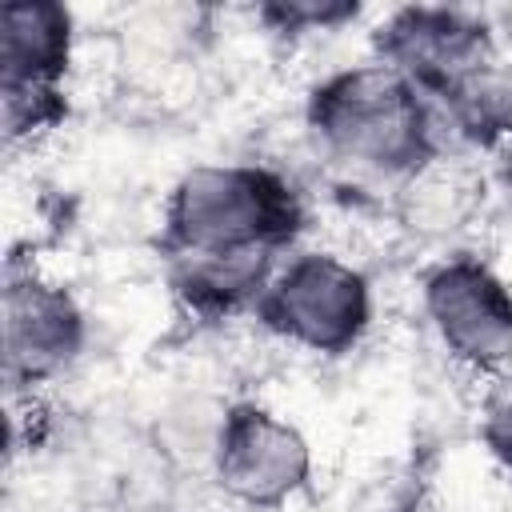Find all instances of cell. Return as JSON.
I'll list each match as a JSON object with an SVG mask.
<instances>
[{
	"instance_id": "cell-1",
	"label": "cell",
	"mask_w": 512,
	"mask_h": 512,
	"mask_svg": "<svg viewBox=\"0 0 512 512\" xmlns=\"http://www.w3.org/2000/svg\"><path fill=\"white\" fill-rule=\"evenodd\" d=\"M172 240L192 260H228V256H268L296 224V204L288 188L240 164H204L192 168L172 196Z\"/></svg>"
},
{
	"instance_id": "cell-2",
	"label": "cell",
	"mask_w": 512,
	"mask_h": 512,
	"mask_svg": "<svg viewBox=\"0 0 512 512\" xmlns=\"http://www.w3.org/2000/svg\"><path fill=\"white\" fill-rule=\"evenodd\" d=\"M312 124L324 144L380 172H416L428 160V116L396 64L340 72L316 92Z\"/></svg>"
},
{
	"instance_id": "cell-3",
	"label": "cell",
	"mask_w": 512,
	"mask_h": 512,
	"mask_svg": "<svg viewBox=\"0 0 512 512\" xmlns=\"http://www.w3.org/2000/svg\"><path fill=\"white\" fill-rule=\"evenodd\" d=\"M268 324L316 352H344L368 324V288L336 256H300L268 288Z\"/></svg>"
},
{
	"instance_id": "cell-4",
	"label": "cell",
	"mask_w": 512,
	"mask_h": 512,
	"mask_svg": "<svg viewBox=\"0 0 512 512\" xmlns=\"http://www.w3.org/2000/svg\"><path fill=\"white\" fill-rule=\"evenodd\" d=\"M308 476V444L304 436L260 412L236 408L224 416V432L216 444V480L244 508H276L288 500Z\"/></svg>"
},
{
	"instance_id": "cell-5",
	"label": "cell",
	"mask_w": 512,
	"mask_h": 512,
	"mask_svg": "<svg viewBox=\"0 0 512 512\" xmlns=\"http://www.w3.org/2000/svg\"><path fill=\"white\" fill-rule=\"evenodd\" d=\"M428 316L448 352L472 368H500L512 356V296L476 260H452L424 284Z\"/></svg>"
},
{
	"instance_id": "cell-6",
	"label": "cell",
	"mask_w": 512,
	"mask_h": 512,
	"mask_svg": "<svg viewBox=\"0 0 512 512\" xmlns=\"http://www.w3.org/2000/svg\"><path fill=\"white\" fill-rule=\"evenodd\" d=\"M68 48H72V24L60 4H44V0L4 4L0 12L4 116L24 112L28 104V124L40 120V108L56 76L68 68Z\"/></svg>"
},
{
	"instance_id": "cell-7",
	"label": "cell",
	"mask_w": 512,
	"mask_h": 512,
	"mask_svg": "<svg viewBox=\"0 0 512 512\" xmlns=\"http://www.w3.org/2000/svg\"><path fill=\"white\" fill-rule=\"evenodd\" d=\"M80 340V316L72 300L48 284L24 280L4 292V356L8 376L40 380L56 372Z\"/></svg>"
},
{
	"instance_id": "cell-8",
	"label": "cell",
	"mask_w": 512,
	"mask_h": 512,
	"mask_svg": "<svg viewBox=\"0 0 512 512\" xmlns=\"http://www.w3.org/2000/svg\"><path fill=\"white\" fill-rule=\"evenodd\" d=\"M476 180L468 168L448 160H424L416 172H408L404 188V220L420 232H452L468 220L476 204Z\"/></svg>"
},
{
	"instance_id": "cell-9",
	"label": "cell",
	"mask_w": 512,
	"mask_h": 512,
	"mask_svg": "<svg viewBox=\"0 0 512 512\" xmlns=\"http://www.w3.org/2000/svg\"><path fill=\"white\" fill-rule=\"evenodd\" d=\"M484 436H488L492 452H496L500 460H508V468H512V380H508V384H504V388L492 396Z\"/></svg>"
},
{
	"instance_id": "cell-10",
	"label": "cell",
	"mask_w": 512,
	"mask_h": 512,
	"mask_svg": "<svg viewBox=\"0 0 512 512\" xmlns=\"http://www.w3.org/2000/svg\"><path fill=\"white\" fill-rule=\"evenodd\" d=\"M248 512H260V508H248Z\"/></svg>"
}]
</instances>
